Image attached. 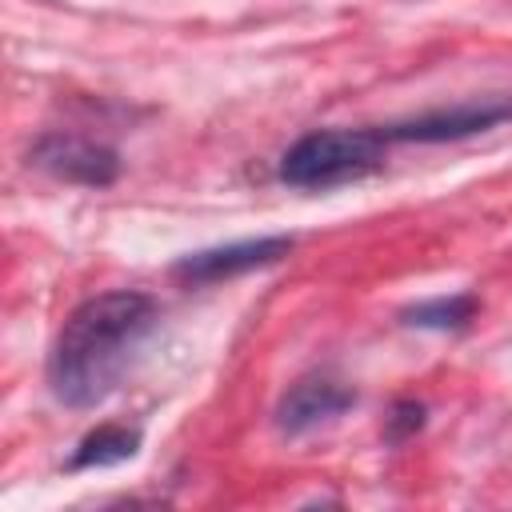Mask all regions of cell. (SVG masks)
I'll list each match as a JSON object with an SVG mask.
<instances>
[{
	"instance_id": "6da1fadb",
	"label": "cell",
	"mask_w": 512,
	"mask_h": 512,
	"mask_svg": "<svg viewBox=\"0 0 512 512\" xmlns=\"http://www.w3.org/2000/svg\"><path fill=\"white\" fill-rule=\"evenodd\" d=\"M156 320V300L148 292H100L88 296L64 320L52 356L48 388L68 408H96L128 368V356Z\"/></svg>"
},
{
	"instance_id": "7a4b0ae2",
	"label": "cell",
	"mask_w": 512,
	"mask_h": 512,
	"mask_svg": "<svg viewBox=\"0 0 512 512\" xmlns=\"http://www.w3.org/2000/svg\"><path fill=\"white\" fill-rule=\"evenodd\" d=\"M380 128H324L300 136L280 156V180L292 188H332L368 176L384 160Z\"/></svg>"
},
{
	"instance_id": "3957f363",
	"label": "cell",
	"mask_w": 512,
	"mask_h": 512,
	"mask_svg": "<svg viewBox=\"0 0 512 512\" xmlns=\"http://www.w3.org/2000/svg\"><path fill=\"white\" fill-rule=\"evenodd\" d=\"M504 120H512V96H484V100H464L452 108H432L412 120H396L380 132L388 144H444V140L488 132Z\"/></svg>"
},
{
	"instance_id": "277c9868",
	"label": "cell",
	"mask_w": 512,
	"mask_h": 512,
	"mask_svg": "<svg viewBox=\"0 0 512 512\" xmlns=\"http://www.w3.org/2000/svg\"><path fill=\"white\" fill-rule=\"evenodd\" d=\"M28 164L64 184H84V188H108L120 176L116 148L72 136V132H44L28 148Z\"/></svg>"
},
{
	"instance_id": "5b68a950",
	"label": "cell",
	"mask_w": 512,
	"mask_h": 512,
	"mask_svg": "<svg viewBox=\"0 0 512 512\" xmlns=\"http://www.w3.org/2000/svg\"><path fill=\"white\" fill-rule=\"evenodd\" d=\"M292 252V236H256V240H232V244H216V248H200L188 252L172 264V276L180 284H220L232 276H244L252 268H268L276 260H284Z\"/></svg>"
},
{
	"instance_id": "8992f818",
	"label": "cell",
	"mask_w": 512,
	"mask_h": 512,
	"mask_svg": "<svg viewBox=\"0 0 512 512\" xmlns=\"http://www.w3.org/2000/svg\"><path fill=\"white\" fill-rule=\"evenodd\" d=\"M356 404V392L332 376H300L276 404V428L288 436H300L316 424H328L332 416H340L344 408Z\"/></svg>"
},
{
	"instance_id": "52a82bcc",
	"label": "cell",
	"mask_w": 512,
	"mask_h": 512,
	"mask_svg": "<svg viewBox=\"0 0 512 512\" xmlns=\"http://www.w3.org/2000/svg\"><path fill=\"white\" fill-rule=\"evenodd\" d=\"M136 452H140V432H136V428H124V424H100L96 432H88V436L76 444L68 468H72V472H80V468H108V464H124V460H132Z\"/></svg>"
},
{
	"instance_id": "ba28073f",
	"label": "cell",
	"mask_w": 512,
	"mask_h": 512,
	"mask_svg": "<svg viewBox=\"0 0 512 512\" xmlns=\"http://www.w3.org/2000/svg\"><path fill=\"white\" fill-rule=\"evenodd\" d=\"M472 316H476V300L468 292H460V296H436V300H424V304L404 308V324H412V328H436V332L464 328Z\"/></svg>"
},
{
	"instance_id": "9c48e42d",
	"label": "cell",
	"mask_w": 512,
	"mask_h": 512,
	"mask_svg": "<svg viewBox=\"0 0 512 512\" xmlns=\"http://www.w3.org/2000/svg\"><path fill=\"white\" fill-rule=\"evenodd\" d=\"M420 428H424V404H416V400H396L392 412H388V420H384L388 444H404V440L416 436Z\"/></svg>"
}]
</instances>
